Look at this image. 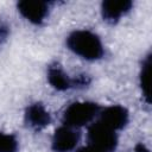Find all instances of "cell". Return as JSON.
I'll list each match as a JSON object with an SVG mask.
<instances>
[{"instance_id":"7a4b0ae2","label":"cell","mask_w":152,"mask_h":152,"mask_svg":"<svg viewBox=\"0 0 152 152\" xmlns=\"http://www.w3.org/2000/svg\"><path fill=\"white\" fill-rule=\"evenodd\" d=\"M100 112V106L95 102H74L71 103L63 114L64 126L69 127H82L91 121L95 115Z\"/></svg>"},{"instance_id":"7c38bea8","label":"cell","mask_w":152,"mask_h":152,"mask_svg":"<svg viewBox=\"0 0 152 152\" xmlns=\"http://www.w3.org/2000/svg\"><path fill=\"white\" fill-rule=\"evenodd\" d=\"M77 152H101V151L97 150V148H95V147H93V146H90V145H88V146L81 147Z\"/></svg>"},{"instance_id":"8992f818","label":"cell","mask_w":152,"mask_h":152,"mask_svg":"<svg viewBox=\"0 0 152 152\" xmlns=\"http://www.w3.org/2000/svg\"><path fill=\"white\" fill-rule=\"evenodd\" d=\"M18 11L24 18H26L32 24L39 25L46 18L49 12V6L46 2H43V1L25 0V1L18 2Z\"/></svg>"},{"instance_id":"4fadbf2b","label":"cell","mask_w":152,"mask_h":152,"mask_svg":"<svg viewBox=\"0 0 152 152\" xmlns=\"http://www.w3.org/2000/svg\"><path fill=\"white\" fill-rule=\"evenodd\" d=\"M135 152H150L142 144H138L137 146H135Z\"/></svg>"},{"instance_id":"3957f363","label":"cell","mask_w":152,"mask_h":152,"mask_svg":"<svg viewBox=\"0 0 152 152\" xmlns=\"http://www.w3.org/2000/svg\"><path fill=\"white\" fill-rule=\"evenodd\" d=\"M88 140L89 145L100 150L101 152H114L118 145V137L115 131L96 121L88 128Z\"/></svg>"},{"instance_id":"9c48e42d","label":"cell","mask_w":152,"mask_h":152,"mask_svg":"<svg viewBox=\"0 0 152 152\" xmlns=\"http://www.w3.org/2000/svg\"><path fill=\"white\" fill-rule=\"evenodd\" d=\"M49 83L57 90H66L74 87V80H71L58 65H51L48 70Z\"/></svg>"},{"instance_id":"ba28073f","label":"cell","mask_w":152,"mask_h":152,"mask_svg":"<svg viewBox=\"0 0 152 152\" xmlns=\"http://www.w3.org/2000/svg\"><path fill=\"white\" fill-rule=\"evenodd\" d=\"M25 121L27 125L37 131L46 127L51 122V116L49 112L44 108L42 103H33L27 107L25 113Z\"/></svg>"},{"instance_id":"6da1fadb","label":"cell","mask_w":152,"mask_h":152,"mask_svg":"<svg viewBox=\"0 0 152 152\" xmlns=\"http://www.w3.org/2000/svg\"><path fill=\"white\" fill-rule=\"evenodd\" d=\"M66 45L74 53L88 61H95L103 56V46L100 38L88 30L71 32L66 38Z\"/></svg>"},{"instance_id":"5b68a950","label":"cell","mask_w":152,"mask_h":152,"mask_svg":"<svg viewBox=\"0 0 152 152\" xmlns=\"http://www.w3.org/2000/svg\"><path fill=\"white\" fill-rule=\"evenodd\" d=\"M80 140V133L69 126H62L56 129L52 138V150L55 152H70Z\"/></svg>"},{"instance_id":"52a82bcc","label":"cell","mask_w":152,"mask_h":152,"mask_svg":"<svg viewBox=\"0 0 152 152\" xmlns=\"http://www.w3.org/2000/svg\"><path fill=\"white\" fill-rule=\"evenodd\" d=\"M133 4L129 0H107L102 2V17L108 23H116L122 15H125Z\"/></svg>"},{"instance_id":"277c9868","label":"cell","mask_w":152,"mask_h":152,"mask_svg":"<svg viewBox=\"0 0 152 152\" xmlns=\"http://www.w3.org/2000/svg\"><path fill=\"white\" fill-rule=\"evenodd\" d=\"M99 121L112 131L121 129L128 122V110L122 106H109L100 113Z\"/></svg>"},{"instance_id":"8fae6325","label":"cell","mask_w":152,"mask_h":152,"mask_svg":"<svg viewBox=\"0 0 152 152\" xmlns=\"http://www.w3.org/2000/svg\"><path fill=\"white\" fill-rule=\"evenodd\" d=\"M18 140L12 134L0 132V152H17Z\"/></svg>"},{"instance_id":"30bf717a","label":"cell","mask_w":152,"mask_h":152,"mask_svg":"<svg viewBox=\"0 0 152 152\" xmlns=\"http://www.w3.org/2000/svg\"><path fill=\"white\" fill-rule=\"evenodd\" d=\"M151 55H148L145 61L142 62L141 74H140V84L144 93V96L146 97V101L150 103V84H151Z\"/></svg>"}]
</instances>
